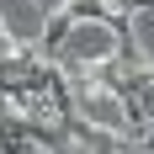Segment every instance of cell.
I'll use <instances>...</instances> for the list:
<instances>
[{
	"instance_id": "obj_1",
	"label": "cell",
	"mask_w": 154,
	"mask_h": 154,
	"mask_svg": "<svg viewBox=\"0 0 154 154\" xmlns=\"http://www.w3.org/2000/svg\"><path fill=\"white\" fill-rule=\"evenodd\" d=\"M53 59L69 69V75H91V69H106L117 59V27L106 16H75L64 21V32L53 37Z\"/></svg>"
},
{
	"instance_id": "obj_2",
	"label": "cell",
	"mask_w": 154,
	"mask_h": 154,
	"mask_svg": "<svg viewBox=\"0 0 154 154\" xmlns=\"http://www.w3.org/2000/svg\"><path fill=\"white\" fill-rule=\"evenodd\" d=\"M48 5H64V0H48Z\"/></svg>"
}]
</instances>
